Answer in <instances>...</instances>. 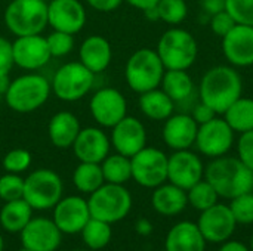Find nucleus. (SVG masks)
I'll return each mask as SVG.
<instances>
[{
	"mask_svg": "<svg viewBox=\"0 0 253 251\" xmlns=\"http://www.w3.org/2000/svg\"><path fill=\"white\" fill-rule=\"evenodd\" d=\"M200 101L222 115L243 96V78L233 65H216L205 72L199 84Z\"/></svg>",
	"mask_w": 253,
	"mask_h": 251,
	"instance_id": "f257e3e1",
	"label": "nucleus"
},
{
	"mask_svg": "<svg viewBox=\"0 0 253 251\" xmlns=\"http://www.w3.org/2000/svg\"><path fill=\"white\" fill-rule=\"evenodd\" d=\"M205 179L221 198L233 200L252 191L253 172L239 157L222 155L212 158L208 167H205Z\"/></svg>",
	"mask_w": 253,
	"mask_h": 251,
	"instance_id": "f03ea898",
	"label": "nucleus"
},
{
	"mask_svg": "<svg viewBox=\"0 0 253 251\" xmlns=\"http://www.w3.org/2000/svg\"><path fill=\"white\" fill-rule=\"evenodd\" d=\"M52 87L46 77L40 74H24L10 81L4 102L7 107L19 114H28L42 108L49 96Z\"/></svg>",
	"mask_w": 253,
	"mask_h": 251,
	"instance_id": "7ed1b4c3",
	"label": "nucleus"
},
{
	"mask_svg": "<svg viewBox=\"0 0 253 251\" xmlns=\"http://www.w3.org/2000/svg\"><path fill=\"white\" fill-rule=\"evenodd\" d=\"M156 52L166 70H188L199 55L196 37L179 27H172L162 34Z\"/></svg>",
	"mask_w": 253,
	"mask_h": 251,
	"instance_id": "20e7f679",
	"label": "nucleus"
},
{
	"mask_svg": "<svg viewBox=\"0 0 253 251\" xmlns=\"http://www.w3.org/2000/svg\"><path fill=\"white\" fill-rule=\"evenodd\" d=\"M165 65L154 49L142 47L130 55L125 67V78L136 93H144L160 87L165 75Z\"/></svg>",
	"mask_w": 253,
	"mask_h": 251,
	"instance_id": "39448f33",
	"label": "nucleus"
},
{
	"mask_svg": "<svg viewBox=\"0 0 253 251\" xmlns=\"http://www.w3.org/2000/svg\"><path fill=\"white\" fill-rule=\"evenodd\" d=\"M4 25L16 37L42 34L47 27V3L43 0H10Z\"/></svg>",
	"mask_w": 253,
	"mask_h": 251,
	"instance_id": "423d86ee",
	"label": "nucleus"
},
{
	"mask_svg": "<svg viewBox=\"0 0 253 251\" xmlns=\"http://www.w3.org/2000/svg\"><path fill=\"white\" fill-rule=\"evenodd\" d=\"M89 212L93 219L116 223L123 220L132 209V195L123 186L117 183H104L87 200Z\"/></svg>",
	"mask_w": 253,
	"mask_h": 251,
	"instance_id": "0eeeda50",
	"label": "nucleus"
},
{
	"mask_svg": "<svg viewBox=\"0 0 253 251\" xmlns=\"http://www.w3.org/2000/svg\"><path fill=\"white\" fill-rule=\"evenodd\" d=\"M93 83L95 74L77 61L64 64L55 72L50 87L58 99L64 102H76L92 90Z\"/></svg>",
	"mask_w": 253,
	"mask_h": 251,
	"instance_id": "6e6552de",
	"label": "nucleus"
},
{
	"mask_svg": "<svg viewBox=\"0 0 253 251\" xmlns=\"http://www.w3.org/2000/svg\"><path fill=\"white\" fill-rule=\"evenodd\" d=\"M62 180L49 169H39L24 179V200L33 210L53 209L62 198Z\"/></svg>",
	"mask_w": 253,
	"mask_h": 251,
	"instance_id": "1a4fd4ad",
	"label": "nucleus"
},
{
	"mask_svg": "<svg viewBox=\"0 0 253 251\" xmlns=\"http://www.w3.org/2000/svg\"><path fill=\"white\" fill-rule=\"evenodd\" d=\"M132 179L144 188H157L168 180V155L159 148L145 146L130 157Z\"/></svg>",
	"mask_w": 253,
	"mask_h": 251,
	"instance_id": "9d476101",
	"label": "nucleus"
},
{
	"mask_svg": "<svg viewBox=\"0 0 253 251\" xmlns=\"http://www.w3.org/2000/svg\"><path fill=\"white\" fill-rule=\"evenodd\" d=\"M236 132L228 126L224 117H215L213 120L199 126L196 146L200 154L209 158H218L227 155L234 145Z\"/></svg>",
	"mask_w": 253,
	"mask_h": 251,
	"instance_id": "9b49d317",
	"label": "nucleus"
},
{
	"mask_svg": "<svg viewBox=\"0 0 253 251\" xmlns=\"http://www.w3.org/2000/svg\"><path fill=\"white\" fill-rule=\"evenodd\" d=\"M89 109L98 124L111 129L127 115V102L120 90L104 87L93 93Z\"/></svg>",
	"mask_w": 253,
	"mask_h": 251,
	"instance_id": "f8f14e48",
	"label": "nucleus"
},
{
	"mask_svg": "<svg viewBox=\"0 0 253 251\" xmlns=\"http://www.w3.org/2000/svg\"><path fill=\"white\" fill-rule=\"evenodd\" d=\"M197 226L206 243H225L236 231L237 222L231 213L230 206L216 203L215 206L200 212Z\"/></svg>",
	"mask_w": 253,
	"mask_h": 251,
	"instance_id": "ddd939ff",
	"label": "nucleus"
},
{
	"mask_svg": "<svg viewBox=\"0 0 253 251\" xmlns=\"http://www.w3.org/2000/svg\"><path fill=\"white\" fill-rule=\"evenodd\" d=\"M203 178L205 166L196 152L190 149H181L168 157V180L170 183L188 191Z\"/></svg>",
	"mask_w": 253,
	"mask_h": 251,
	"instance_id": "4468645a",
	"label": "nucleus"
},
{
	"mask_svg": "<svg viewBox=\"0 0 253 251\" xmlns=\"http://www.w3.org/2000/svg\"><path fill=\"white\" fill-rule=\"evenodd\" d=\"M86 24V9L79 0H50L47 3V25L56 31L77 34Z\"/></svg>",
	"mask_w": 253,
	"mask_h": 251,
	"instance_id": "2eb2a0df",
	"label": "nucleus"
},
{
	"mask_svg": "<svg viewBox=\"0 0 253 251\" xmlns=\"http://www.w3.org/2000/svg\"><path fill=\"white\" fill-rule=\"evenodd\" d=\"M222 52L233 67L253 65V25L236 24L222 37Z\"/></svg>",
	"mask_w": 253,
	"mask_h": 251,
	"instance_id": "dca6fc26",
	"label": "nucleus"
},
{
	"mask_svg": "<svg viewBox=\"0 0 253 251\" xmlns=\"http://www.w3.org/2000/svg\"><path fill=\"white\" fill-rule=\"evenodd\" d=\"M12 53L15 65L27 71H34L44 67L52 58L46 37L42 34L16 37L12 43Z\"/></svg>",
	"mask_w": 253,
	"mask_h": 251,
	"instance_id": "f3484780",
	"label": "nucleus"
},
{
	"mask_svg": "<svg viewBox=\"0 0 253 251\" xmlns=\"http://www.w3.org/2000/svg\"><path fill=\"white\" fill-rule=\"evenodd\" d=\"M110 142L119 154L130 158L147 146L145 126L138 118L126 115L114 127H111Z\"/></svg>",
	"mask_w": 253,
	"mask_h": 251,
	"instance_id": "a211bd4d",
	"label": "nucleus"
},
{
	"mask_svg": "<svg viewBox=\"0 0 253 251\" xmlns=\"http://www.w3.org/2000/svg\"><path fill=\"white\" fill-rule=\"evenodd\" d=\"M87 201L82 197L61 198L53 207V222L62 234H79L90 220Z\"/></svg>",
	"mask_w": 253,
	"mask_h": 251,
	"instance_id": "6ab92c4d",
	"label": "nucleus"
},
{
	"mask_svg": "<svg viewBox=\"0 0 253 251\" xmlns=\"http://www.w3.org/2000/svg\"><path fill=\"white\" fill-rule=\"evenodd\" d=\"M61 234L53 220L46 217L31 219L21 231L22 247L33 251H56L61 243Z\"/></svg>",
	"mask_w": 253,
	"mask_h": 251,
	"instance_id": "aec40b11",
	"label": "nucleus"
},
{
	"mask_svg": "<svg viewBox=\"0 0 253 251\" xmlns=\"http://www.w3.org/2000/svg\"><path fill=\"white\" fill-rule=\"evenodd\" d=\"M110 138L98 127H84L77 135L73 151L80 163H98L101 164L110 152Z\"/></svg>",
	"mask_w": 253,
	"mask_h": 251,
	"instance_id": "412c9836",
	"label": "nucleus"
},
{
	"mask_svg": "<svg viewBox=\"0 0 253 251\" xmlns=\"http://www.w3.org/2000/svg\"><path fill=\"white\" fill-rule=\"evenodd\" d=\"M197 132L199 124L191 114H172L168 120H165L162 136L170 149L181 151L194 146Z\"/></svg>",
	"mask_w": 253,
	"mask_h": 251,
	"instance_id": "4be33fe9",
	"label": "nucleus"
},
{
	"mask_svg": "<svg viewBox=\"0 0 253 251\" xmlns=\"http://www.w3.org/2000/svg\"><path fill=\"white\" fill-rule=\"evenodd\" d=\"M80 62L93 74L105 71L113 59V49L110 41L102 36L87 37L79 49Z\"/></svg>",
	"mask_w": 253,
	"mask_h": 251,
	"instance_id": "5701e85b",
	"label": "nucleus"
},
{
	"mask_svg": "<svg viewBox=\"0 0 253 251\" xmlns=\"http://www.w3.org/2000/svg\"><path fill=\"white\" fill-rule=\"evenodd\" d=\"M206 240L197 223L179 222L166 235L165 251H205Z\"/></svg>",
	"mask_w": 253,
	"mask_h": 251,
	"instance_id": "b1692460",
	"label": "nucleus"
},
{
	"mask_svg": "<svg viewBox=\"0 0 253 251\" xmlns=\"http://www.w3.org/2000/svg\"><path fill=\"white\" fill-rule=\"evenodd\" d=\"M80 130L82 127L79 118L70 111L56 112L47 124L49 139L52 145L59 149L71 148Z\"/></svg>",
	"mask_w": 253,
	"mask_h": 251,
	"instance_id": "393cba45",
	"label": "nucleus"
},
{
	"mask_svg": "<svg viewBox=\"0 0 253 251\" xmlns=\"http://www.w3.org/2000/svg\"><path fill=\"white\" fill-rule=\"evenodd\" d=\"M151 204L154 210L163 216H176L185 210L188 206L187 191L181 189L173 183H162L154 188Z\"/></svg>",
	"mask_w": 253,
	"mask_h": 251,
	"instance_id": "a878e982",
	"label": "nucleus"
},
{
	"mask_svg": "<svg viewBox=\"0 0 253 251\" xmlns=\"http://www.w3.org/2000/svg\"><path fill=\"white\" fill-rule=\"evenodd\" d=\"M139 109L141 112L154 121L168 120L175 109V102L160 89H153L139 95Z\"/></svg>",
	"mask_w": 253,
	"mask_h": 251,
	"instance_id": "bb28decb",
	"label": "nucleus"
},
{
	"mask_svg": "<svg viewBox=\"0 0 253 251\" xmlns=\"http://www.w3.org/2000/svg\"><path fill=\"white\" fill-rule=\"evenodd\" d=\"M160 87L175 104L188 101L194 93V81L187 70H166Z\"/></svg>",
	"mask_w": 253,
	"mask_h": 251,
	"instance_id": "cd10ccee",
	"label": "nucleus"
},
{
	"mask_svg": "<svg viewBox=\"0 0 253 251\" xmlns=\"http://www.w3.org/2000/svg\"><path fill=\"white\" fill-rule=\"evenodd\" d=\"M31 219L33 209L24 198L7 201L0 210V225L4 231L12 234L21 232Z\"/></svg>",
	"mask_w": 253,
	"mask_h": 251,
	"instance_id": "c85d7f7f",
	"label": "nucleus"
},
{
	"mask_svg": "<svg viewBox=\"0 0 253 251\" xmlns=\"http://www.w3.org/2000/svg\"><path fill=\"white\" fill-rule=\"evenodd\" d=\"M224 120L236 133H245L253 130V99L240 96L230 108L222 114Z\"/></svg>",
	"mask_w": 253,
	"mask_h": 251,
	"instance_id": "c756f323",
	"label": "nucleus"
},
{
	"mask_svg": "<svg viewBox=\"0 0 253 251\" xmlns=\"http://www.w3.org/2000/svg\"><path fill=\"white\" fill-rule=\"evenodd\" d=\"M74 186L83 194H92L105 183L101 164L98 163H80L73 173Z\"/></svg>",
	"mask_w": 253,
	"mask_h": 251,
	"instance_id": "7c9ffc66",
	"label": "nucleus"
},
{
	"mask_svg": "<svg viewBox=\"0 0 253 251\" xmlns=\"http://www.w3.org/2000/svg\"><path fill=\"white\" fill-rule=\"evenodd\" d=\"M102 175L107 183H117L123 185L129 179H132V164L130 158L122 154L107 155L105 160L101 163Z\"/></svg>",
	"mask_w": 253,
	"mask_h": 251,
	"instance_id": "2f4dec72",
	"label": "nucleus"
},
{
	"mask_svg": "<svg viewBox=\"0 0 253 251\" xmlns=\"http://www.w3.org/2000/svg\"><path fill=\"white\" fill-rule=\"evenodd\" d=\"M83 241L90 250H101L108 246L111 240V226L107 222L90 217L82 229Z\"/></svg>",
	"mask_w": 253,
	"mask_h": 251,
	"instance_id": "473e14b6",
	"label": "nucleus"
},
{
	"mask_svg": "<svg viewBox=\"0 0 253 251\" xmlns=\"http://www.w3.org/2000/svg\"><path fill=\"white\" fill-rule=\"evenodd\" d=\"M187 198H188V204L191 207H194L199 212H203V210L215 206L218 203L219 195L215 191V188L203 178L200 182H197L187 191Z\"/></svg>",
	"mask_w": 253,
	"mask_h": 251,
	"instance_id": "72a5a7b5",
	"label": "nucleus"
},
{
	"mask_svg": "<svg viewBox=\"0 0 253 251\" xmlns=\"http://www.w3.org/2000/svg\"><path fill=\"white\" fill-rule=\"evenodd\" d=\"M160 21L169 25H178L184 22L188 15V6L185 0H160L157 3Z\"/></svg>",
	"mask_w": 253,
	"mask_h": 251,
	"instance_id": "f704fd0d",
	"label": "nucleus"
},
{
	"mask_svg": "<svg viewBox=\"0 0 253 251\" xmlns=\"http://www.w3.org/2000/svg\"><path fill=\"white\" fill-rule=\"evenodd\" d=\"M231 213L237 223L240 225H251L253 223V192L242 194L231 200L230 204Z\"/></svg>",
	"mask_w": 253,
	"mask_h": 251,
	"instance_id": "c9c22d12",
	"label": "nucleus"
},
{
	"mask_svg": "<svg viewBox=\"0 0 253 251\" xmlns=\"http://www.w3.org/2000/svg\"><path fill=\"white\" fill-rule=\"evenodd\" d=\"M0 198L3 201H13L24 198V179L16 173H7L0 178Z\"/></svg>",
	"mask_w": 253,
	"mask_h": 251,
	"instance_id": "e433bc0d",
	"label": "nucleus"
},
{
	"mask_svg": "<svg viewBox=\"0 0 253 251\" xmlns=\"http://www.w3.org/2000/svg\"><path fill=\"white\" fill-rule=\"evenodd\" d=\"M49 52L55 58H61L68 55L73 47H74V37L73 34L64 33V31H56L53 30L47 37H46Z\"/></svg>",
	"mask_w": 253,
	"mask_h": 251,
	"instance_id": "4c0bfd02",
	"label": "nucleus"
},
{
	"mask_svg": "<svg viewBox=\"0 0 253 251\" xmlns=\"http://www.w3.org/2000/svg\"><path fill=\"white\" fill-rule=\"evenodd\" d=\"M225 10L237 24L253 25V0H225Z\"/></svg>",
	"mask_w": 253,
	"mask_h": 251,
	"instance_id": "58836bf2",
	"label": "nucleus"
},
{
	"mask_svg": "<svg viewBox=\"0 0 253 251\" xmlns=\"http://www.w3.org/2000/svg\"><path fill=\"white\" fill-rule=\"evenodd\" d=\"M31 164V154L27 149L16 148L9 151L3 158V167L7 173H22Z\"/></svg>",
	"mask_w": 253,
	"mask_h": 251,
	"instance_id": "ea45409f",
	"label": "nucleus"
},
{
	"mask_svg": "<svg viewBox=\"0 0 253 251\" xmlns=\"http://www.w3.org/2000/svg\"><path fill=\"white\" fill-rule=\"evenodd\" d=\"M237 157L253 172V130L240 135L237 141Z\"/></svg>",
	"mask_w": 253,
	"mask_h": 251,
	"instance_id": "a19ab883",
	"label": "nucleus"
},
{
	"mask_svg": "<svg viewBox=\"0 0 253 251\" xmlns=\"http://www.w3.org/2000/svg\"><path fill=\"white\" fill-rule=\"evenodd\" d=\"M237 22L233 19V16L227 10H221L211 16V30L215 36L224 37Z\"/></svg>",
	"mask_w": 253,
	"mask_h": 251,
	"instance_id": "79ce46f5",
	"label": "nucleus"
},
{
	"mask_svg": "<svg viewBox=\"0 0 253 251\" xmlns=\"http://www.w3.org/2000/svg\"><path fill=\"white\" fill-rule=\"evenodd\" d=\"M13 65L12 43L7 38L0 37V75H9Z\"/></svg>",
	"mask_w": 253,
	"mask_h": 251,
	"instance_id": "37998d69",
	"label": "nucleus"
},
{
	"mask_svg": "<svg viewBox=\"0 0 253 251\" xmlns=\"http://www.w3.org/2000/svg\"><path fill=\"white\" fill-rule=\"evenodd\" d=\"M218 115H219V114H216L215 109H212L209 105H206V104L202 102V101H200L199 104H196L194 108H193V111H191V117L196 120V123H197L199 126H202V124H205V123L213 120V118L218 117Z\"/></svg>",
	"mask_w": 253,
	"mask_h": 251,
	"instance_id": "c03bdc74",
	"label": "nucleus"
},
{
	"mask_svg": "<svg viewBox=\"0 0 253 251\" xmlns=\"http://www.w3.org/2000/svg\"><path fill=\"white\" fill-rule=\"evenodd\" d=\"M90 7L98 12H113L116 10L125 0H86Z\"/></svg>",
	"mask_w": 253,
	"mask_h": 251,
	"instance_id": "a18cd8bd",
	"label": "nucleus"
},
{
	"mask_svg": "<svg viewBox=\"0 0 253 251\" xmlns=\"http://www.w3.org/2000/svg\"><path fill=\"white\" fill-rule=\"evenodd\" d=\"M202 4V10L212 16L221 10H225V0H200Z\"/></svg>",
	"mask_w": 253,
	"mask_h": 251,
	"instance_id": "49530a36",
	"label": "nucleus"
},
{
	"mask_svg": "<svg viewBox=\"0 0 253 251\" xmlns=\"http://www.w3.org/2000/svg\"><path fill=\"white\" fill-rule=\"evenodd\" d=\"M219 251H249V249L240 243V241H233V240H228L225 243H222Z\"/></svg>",
	"mask_w": 253,
	"mask_h": 251,
	"instance_id": "de8ad7c7",
	"label": "nucleus"
},
{
	"mask_svg": "<svg viewBox=\"0 0 253 251\" xmlns=\"http://www.w3.org/2000/svg\"><path fill=\"white\" fill-rule=\"evenodd\" d=\"M135 229H136V232H138L139 235L147 237V235H150V234L153 232V225H151V222L147 220V219H139V220L136 222V225H135Z\"/></svg>",
	"mask_w": 253,
	"mask_h": 251,
	"instance_id": "09e8293b",
	"label": "nucleus"
},
{
	"mask_svg": "<svg viewBox=\"0 0 253 251\" xmlns=\"http://www.w3.org/2000/svg\"><path fill=\"white\" fill-rule=\"evenodd\" d=\"M125 1H127L130 6H133V7H136V9H139V10H145V9H148V7H153V6H157V3L160 1V0H125Z\"/></svg>",
	"mask_w": 253,
	"mask_h": 251,
	"instance_id": "8fccbe9b",
	"label": "nucleus"
},
{
	"mask_svg": "<svg viewBox=\"0 0 253 251\" xmlns=\"http://www.w3.org/2000/svg\"><path fill=\"white\" fill-rule=\"evenodd\" d=\"M9 84H10L9 75H0V101L4 99Z\"/></svg>",
	"mask_w": 253,
	"mask_h": 251,
	"instance_id": "3c124183",
	"label": "nucleus"
},
{
	"mask_svg": "<svg viewBox=\"0 0 253 251\" xmlns=\"http://www.w3.org/2000/svg\"><path fill=\"white\" fill-rule=\"evenodd\" d=\"M144 15H145V18H147V19H150V21H160L157 6H153V7L145 9V10H144Z\"/></svg>",
	"mask_w": 253,
	"mask_h": 251,
	"instance_id": "603ef678",
	"label": "nucleus"
},
{
	"mask_svg": "<svg viewBox=\"0 0 253 251\" xmlns=\"http://www.w3.org/2000/svg\"><path fill=\"white\" fill-rule=\"evenodd\" d=\"M0 251H3V238H1V235H0Z\"/></svg>",
	"mask_w": 253,
	"mask_h": 251,
	"instance_id": "864d4df0",
	"label": "nucleus"
},
{
	"mask_svg": "<svg viewBox=\"0 0 253 251\" xmlns=\"http://www.w3.org/2000/svg\"><path fill=\"white\" fill-rule=\"evenodd\" d=\"M19 251H33V250H30V249H25V247H22V249H21Z\"/></svg>",
	"mask_w": 253,
	"mask_h": 251,
	"instance_id": "5fc2aeb1",
	"label": "nucleus"
},
{
	"mask_svg": "<svg viewBox=\"0 0 253 251\" xmlns=\"http://www.w3.org/2000/svg\"><path fill=\"white\" fill-rule=\"evenodd\" d=\"M251 249H252L253 251V235H252V240H251Z\"/></svg>",
	"mask_w": 253,
	"mask_h": 251,
	"instance_id": "6e6d98bb",
	"label": "nucleus"
},
{
	"mask_svg": "<svg viewBox=\"0 0 253 251\" xmlns=\"http://www.w3.org/2000/svg\"><path fill=\"white\" fill-rule=\"evenodd\" d=\"M43 1H46V3H49V1H50V0H43Z\"/></svg>",
	"mask_w": 253,
	"mask_h": 251,
	"instance_id": "4d7b16f0",
	"label": "nucleus"
},
{
	"mask_svg": "<svg viewBox=\"0 0 253 251\" xmlns=\"http://www.w3.org/2000/svg\"><path fill=\"white\" fill-rule=\"evenodd\" d=\"M252 192H253V185H252Z\"/></svg>",
	"mask_w": 253,
	"mask_h": 251,
	"instance_id": "13d9d810",
	"label": "nucleus"
},
{
	"mask_svg": "<svg viewBox=\"0 0 253 251\" xmlns=\"http://www.w3.org/2000/svg\"><path fill=\"white\" fill-rule=\"evenodd\" d=\"M9 1H10V0H9Z\"/></svg>",
	"mask_w": 253,
	"mask_h": 251,
	"instance_id": "bf43d9fd",
	"label": "nucleus"
}]
</instances>
